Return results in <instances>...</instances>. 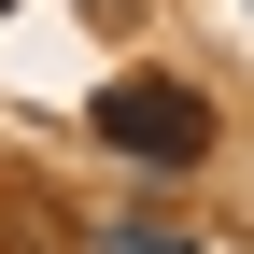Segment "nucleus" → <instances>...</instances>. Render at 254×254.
Masks as SVG:
<instances>
[{"instance_id": "obj_2", "label": "nucleus", "mask_w": 254, "mask_h": 254, "mask_svg": "<svg viewBox=\"0 0 254 254\" xmlns=\"http://www.w3.org/2000/svg\"><path fill=\"white\" fill-rule=\"evenodd\" d=\"M85 254H184V226H170V212H113Z\"/></svg>"}, {"instance_id": "obj_3", "label": "nucleus", "mask_w": 254, "mask_h": 254, "mask_svg": "<svg viewBox=\"0 0 254 254\" xmlns=\"http://www.w3.org/2000/svg\"><path fill=\"white\" fill-rule=\"evenodd\" d=\"M0 14H14V0H0Z\"/></svg>"}, {"instance_id": "obj_1", "label": "nucleus", "mask_w": 254, "mask_h": 254, "mask_svg": "<svg viewBox=\"0 0 254 254\" xmlns=\"http://www.w3.org/2000/svg\"><path fill=\"white\" fill-rule=\"evenodd\" d=\"M99 141L113 155H141V170H198L212 155V99H184V85H99Z\"/></svg>"}]
</instances>
